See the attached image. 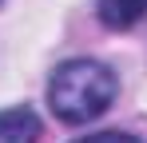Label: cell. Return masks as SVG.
I'll use <instances>...</instances> for the list:
<instances>
[{"label":"cell","instance_id":"obj_3","mask_svg":"<svg viewBox=\"0 0 147 143\" xmlns=\"http://www.w3.org/2000/svg\"><path fill=\"white\" fill-rule=\"evenodd\" d=\"M96 8L107 28H131L147 16V0H96Z\"/></svg>","mask_w":147,"mask_h":143},{"label":"cell","instance_id":"obj_2","mask_svg":"<svg viewBox=\"0 0 147 143\" xmlns=\"http://www.w3.org/2000/svg\"><path fill=\"white\" fill-rule=\"evenodd\" d=\"M40 135V119L28 107H8L0 111V143H36Z\"/></svg>","mask_w":147,"mask_h":143},{"label":"cell","instance_id":"obj_1","mask_svg":"<svg viewBox=\"0 0 147 143\" xmlns=\"http://www.w3.org/2000/svg\"><path fill=\"white\" fill-rule=\"evenodd\" d=\"M119 92L115 72L99 60H68L48 80V107L64 123H88L111 107Z\"/></svg>","mask_w":147,"mask_h":143},{"label":"cell","instance_id":"obj_4","mask_svg":"<svg viewBox=\"0 0 147 143\" xmlns=\"http://www.w3.org/2000/svg\"><path fill=\"white\" fill-rule=\"evenodd\" d=\"M76 143H139L135 135H127V131H99V135H84V139Z\"/></svg>","mask_w":147,"mask_h":143}]
</instances>
